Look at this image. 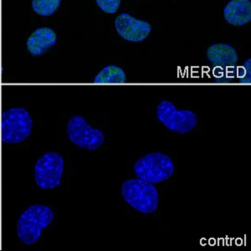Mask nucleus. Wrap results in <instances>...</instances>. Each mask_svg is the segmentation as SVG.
Segmentation results:
<instances>
[{
  "label": "nucleus",
  "mask_w": 251,
  "mask_h": 251,
  "mask_svg": "<svg viewBox=\"0 0 251 251\" xmlns=\"http://www.w3.org/2000/svg\"><path fill=\"white\" fill-rule=\"evenodd\" d=\"M63 172V157L55 151H49L39 158L35 164V183L41 189H54L61 183Z\"/></svg>",
  "instance_id": "nucleus-6"
},
{
  "label": "nucleus",
  "mask_w": 251,
  "mask_h": 251,
  "mask_svg": "<svg viewBox=\"0 0 251 251\" xmlns=\"http://www.w3.org/2000/svg\"><path fill=\"white\" fill-rule=\"evenodd\" d=\"M117 33L124 40L130 42H142L151 33V26L149 22L137 20L129 14H121L115 21Z\"/></svg>",
  "instance_id": "nucleus-8"
},
{
  "label": "nucleus",
  "mask_w": 251,
  "mask_h": 251,
  "mask_svg": "<svg viewBox=\"0 0 251 251\" xmlns=\"http://www.w3.org/2000/svg\"><path fill=\"white\" fill-rule=\"evenodd\" d=\"M33 121L23 107L3 111L1 117V139L7 144L23 143L31 134Z\"/></svg>",
  "instance_id": "nucleus-3"
},
{
  "label": "nucleus",
  "mask_w": 251,
  "mask_h": 251,
  "mask_svg": "<svg viewBox=\"0 0 251 251\" xmlns=\"http://www.w3.org/2000/svg\"><path fill=\"white\" fill-rule=\"evenodd\" d=\"M224 16L228 24L242 26L251 20V3L250 0H231L224 9Z\"/></svg>",
  "instance_id": "nucleus-11"
},
{
  "label": "nucleus",
  "mask_w": 251,
  "mask_h": 251,
  "mask_svg": "<svg viewBox=\"0 0 251 251\" xmlns=\"http://www.w3.org/2000/svg\"><path fill=\"white\" fill-rule=\"evenodd\" d=\"M67 134L75 145L87 151L97 150L105 141L102 131L92 127L86 119L80 116H75L70 119L67 124Z\"/></svg>",
  "instance_id": "nucleus-7"
},
{
  "label": "nucleus",
  "mask_w": 251,
  "mask_h": 251,
  "mask_svg": "<svg viewBox=\"0 0 251 251\" xmlns=\"http://www.w3.org/2000/svg\"><path fill=\"white\" fill-rule=\"evenodd\" d=\"M137 177L149 183H160L169 179L174 173L170 157L161 152H151L137 160L134 164Z\"/></svg>",
  "instance_id": "nucleus-4"
},
{
  "label": "nucleus",
  "mask_w": 251,
  "mask_h": 251,
  "mask_svg": "<svg viewBox=\"0 0 251 251\" xmlns=\"http://www.w3.org/2000/svg\"><path fill=\"white\" fill-rule=\"evenodd\" d=\"M97 5L107 14H115L120 7L122 0H96Z\"/></svg>",
  "instance_id": "nucleus-14"
},
{
  "label": "nucleus",
  "mask_w": 251,
  "mask_h": 251,
  "mask_svg": "<svg viewBox=\"0 0 251 251\" xmlns=\"http://www.w3.org/2000/svg\"><path fill=\"white\" fill-rule=\"evenodd\" d=\"M54 211L48 206L34 204L20 215L17 223V234L24 244L31 246L37 242L42 230L54 220Z\"/></svg>",
  "instance_id": "nucleus-1"
},
{
  "label": "nucleus",
  "mask_w": 251,
  "mask_h": 251,
  "mask_svg": "<svg viewBox=\"0 0 251 251\" xmlns=\"http://www.w3.org/2000/svg\"><path fill=\"white\" fill-rule=\"evenodd\" d=\"M57 41V35L54 29L41 27L33 32L27 40V50L33 56H40L54 46Z\"/></svg>",
  "instance_id": "nucleus-9"
},
{
  "label": "nucleus",
  "mask_w": 251,
  "mask_h": 251,
  "mask_svg": "<svg viewBox=\"0 0 251 251\" xmlns=\"http://www.w3.org/2000/svg\"><path fill=\"white\" fill-rule=\"evenodd\" d=\"M126 82V73L121 67L107 66L95 77L96 84H124Z\"/></svg>",
  "instance_id": "nucleus-12"
},
{
  "label": "nucleus",
  "mask_w": 251,
  "mask_h": 251,
  "mask_svg": "<svg viewBox=\"0 0 251 251\" xmlns=\"http://www.w3.org/2000/svg\"><path fill=\"white\" fill-rule=\"evenodd\" d=\"M207 57L211 66L217 68H231L238 63L236 50L226 44L212 45L207 50Z\"/></svg>",
  "instance_id": "nucleus-10"
},
{
  "label": "nucleus",
  "mask_w": 251,
  "mask_h": 251,
  "mask_svg": "<svg viewBox=\"0 0 251 251\" xmlns=\"http://www.w3.org/2000/svg\"><path fill=\"white\" fill-rule=\"evenodd\" d=\"M251 59L244 63L242 67L240 69V73L238 75L239 82L242 84H251Z\"/></svg>",
  "instance_id": "nucleus-15"
},
{
  "label": "nucleus",
  "mask_w": 251,
  "mask_h": 251,
  "mask_svg": "<svg viewBox=\"0 0 251 251\" xmlns=\"http://www.w3.org/2000/svg\"><path fill=\"white\" fill-rule=\"evenodd\" d=\"M157 117L170 131L186 134L197 126V116L190 110H177L170 100H162L157 105Z\"/></svg>",
  "instance_id": "nucleus-5"
},
{
  "label": "nucleus",
  "mask_w": 251,
  "mask_h": 251,
  "mask_svg": "<svg viewBox=\"0 0 251 251\" xmlns=\"http://www.w3.org/2000/svg\"><path fill=\"white\" fill-rule=\"evenodd\" d=\"M61 0H32V9L40 16H50L57 11Z\"/></svg>",
  "instance_id": "nucleus-13"
},
{
  "label": "nucleus",
  "mask_w": 251,
  "mask_h": 251,
  "mask_svg": "<svg viewBox=\"0 0 251 251\" xmlns=\"http://www.w3.org/2000/svg\"><path fill=\"white\" fill-rule=\"evenodd\" d=\"M122 194L126 202L137 211L149 214L157 209L159 196L152 183L140 178L126 180L122 187Z\"/></svg>",
  "instance_id": "nucleus-2"
}]
</instances>
